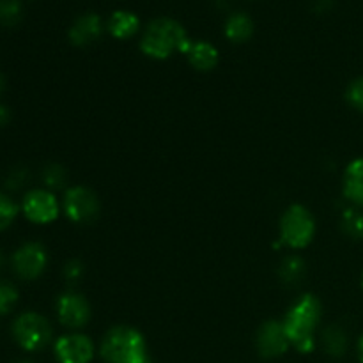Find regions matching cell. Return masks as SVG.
I'll use <instances>...</instances> for the list:
<instances>
[{"mask_svg":"<svg viewBox=\"0 0 363 363\" xmlns=\"http://www.w3.org/2000/svg\"><path fill=\"white\" fill-rule=\"evenodd\" d=\"M314 236V215L301 204L289 206L280 218V243L293 250H301L312 243Z\"/></svg>","mask_w":363,"mask_h":363,"instance_id":"obj_5","label":"cell"},{"mask_svg":"<svg viewBox=\"0 0 363 363\" xmlns=\"http://www.w3.org/2000/svg\"><path fill=\"white\" fill-rule=\"evenodd\" d=\"M2 262H4V255H2V250H0V268H2Z\"/></svg>","mask_w":363,"mask_h":363,"instance_id":"obj_32","label":"cell"},{"mask_svg":"<svg viewBox=\"0 0 363 363\" xmlns=\"http://www.w3.org/2000/svg\"><path fill=\"white\" fill-rule=\"evenodd\" d=\"M99 354L106 363H149L147 342L131 326H113L99 344Z\"/></svg>","mask_w":363,"mask_h":363,"instance_id":"obj_3","label":"cell"},{"mask_svg":"<svg viewBox=\"0 0 363 363\" xmlns=\"http://www.w3.org/2000/svg\"><path fill=\"white\" fill-rule=\"evenodd\" d=\"M321 346L330 357H342L347 351V335L340 326H328L321 335Z\"/></svg>","mask_w":363,"mask_h":363,"instance_id":"obj_17","label":"cell"},{"mask_svg":"<svg viewBox=\"0 0 363 363\" xmlns=\"http://www.w3.org/2000/svg\"><path fill=\"white\" fill-rule=\"evenodd\" d=\"M106 30L116 39H130L140 30V18L131 11L119 9L110 14L106 21Z\"/></svg>","mask_w":363,"mask_h":363,"instance_id":"obj_15","label":"cell"},{"mask_svg":"<svg viewBox=\"0 0 363 363\" xmlns=\"http://www.w3.org/2000/svg\"><path fill=\"white\" fill-rule=\"evenodd\" d=\"M23 18V6L20 0H0V25L14 27Z\"/></svg>","mask_w":363,"mask_h":363,"instance_id":"obj_21","label":"cell"},{"mask_svg":"<svg viewBox=\"0 0 363 363\" xmlns=\"http://www.w3.org/2000/svg\"><path fill=\"white\" fill-rule=\"evenodd\" d=\"M280 279L286 284L293 286V284H298L305 275V262L303 259L298 257V255H291V257H286L280 264Z\"/></svg>","mask_w":363,"mask_h":363,"instance_id":"obj_19","label":"cell"},{"mask_svg":"<svg viewBox=\"0 0 363 363\" xmlns=\"http://www.w3.org/2000/svg\"><path fill=\"white\" fill-rule=\"evenodd\" d=\"M105 28L106 25L103 23L99 14L85 13L73 21V25L69 27V32H67V38H69L71 45L89 46L101 38Z\"/></svg>","mask_w":363,"mask_h":363,"instance_id":"obj_12","label":"cell"},{"mask_svg":"<svg viewBox=\"0 0 363 363\" xmlns=\"http://www.w3.org/2000/svg\"><path fill=\"white\" fill-rule=\"evenodd\" d=\"M346 99L354 110L363 113V77L354 78L346 89Z\"/></svg>","mask_w":363,"mask_h":363,"instance_id":"obj_24","label":"cell"},{"mask_svg":"<svg viewBox=\"0 0 363 363\" xmlns=\"http://www.w3.org/2000/svg\"><path fill=\"white\" fill-rule=\"evenodd\" d=\"M358 358H360V363H363V333L358 340Z\"/></svg>","mask_w":363,"mask_h":363,"instance_id":"obj_29","label":"cell"},{"mask_svg":"<svg viewBox=\"0 0 363 363\" xmlns=\"http://www.w3.org/2000/svg\"><path fill=\"white\" fill-rule=\"evenodd\" d=\"M342 194L357 208H363V158L347 165L342 179Z\"/></svg>","mask_w":363,"mask_h":363,"instance_id":"obj_13","label":"cell"},{"mask_svg":"<svg viewBox=\"0 0 363 363\" xmlns=\"http://www.w3.org/2000/svg\"><path fill=\"white\" fill-rule=\"evenodd\" d=\"M20 213V204H18L13 197H9L7 194L0 191V233L9 229Z\"/></svg>","mask_w":363,"mask_h":363,"instance_id":"obj_20","label":"cell"},{"mask_svg":"<svg viewBox=\"0 0 363 363\" xmlns=\"http://www.w3.org/2000/svg\"><path fill=\"white\" fill-rule=\"evenodd\" d=\"M223 34L230 43H247L254 35V20L247 13H234L227 18Z\"/></svg>","mask_w":363,"mask_h":363,"instance_id":"obj_16","label":"cell"},{"mask_svg":"<svg viewBox=\"0 0 363 363\" xmlns=\"http://www.w3.org/2000/svg\"><path fill=\"white\" fill-rule=\"evenodd\" d=\"M362 287H363V275H362Z\"/></svg>","mask_w":363,"mask_h":363,"instance_id":"obj_33","label":"cell"},{"mask_svg":"<svg viewBox=\"0 0 363 363\" xmlns=\"http://www.w3.org/2000/svg\"><path fill=\"white\" fill-rule=\"evenodd\" d=\"M255 344H257L259 354H261L262 358H268V360L282 357V354H286L287 350L291 347V342L289 339H287L284 325L280 321H275V319L266 321L264 325L259 328Z\"/></svg>","mask_w":363,"mask_h":363,"instance_id":"obj_11","label":"cell"},{"mask_svg":"<svg viewBox=\"0 0 363 363\" xmlns=\"http://www.w3.org/2000/svg\"><path fill=\"white\" fill-rule=\"evenodd\" d=\"M186 59L191 64V67L197 71H213L218 64L220 53L215 45L208 41H191V45L186 50Z\"/></svg>","mask_w":363,"mask_h":363,"instance_id":"obj_14","label":"cell"},{"mask_svg":"<svg viewBox=\"0 0 363 363\" xmlns=\"http://www.w3.org/2000/svg\"><path fill=\"white\" fill-rule=\"evenodd\" d=\"M321 301L314 294H303L284 318L282 325L291 346L301 354L312 353L315 347V332L321 323Z\"/></svg>","mask_w":363,"mask_h":363,"instance_id":"obj_1","label":"cell"},{"mask_svg":"<svg viewBox=\"0 0 363 363\" xmlns=\"http://www.w3.org/2000/svg\"><path fill=\"white\" fill-rule=\"evenodd\" d=\"M11 335L25 353H38L52 342L53 330L45 315L38 312H23L13 321Z\"/></svg>","mask_w":363,"mask_h":363,"instance_id":"obj_4","label":"cell"},{"mask_svg":"<svg viewBox=\"0 0 363 363\" xmlns=\"http://www.w3.org/2000/svg\"><path fill=\"white\" fill-rule=\"evenodd\" d=\"M11 123V110L9 106L0 103V128H6Z\"/></svg>","mask_w":363,"mask_h":363,"instance_id":"obj_27","label":"cell"},{"mask_svg":"<svg viewBox=\"0 0 363 363\" xmlns=\"http://www.w3.org/2000/svg\"><path fill=\"white\" fill-rule=\"evenodd\" d=\"M82 275H84V264L82 262L69 261L64 268V279L67 280V284H77Z\"/></svg>","mask_w":363,"mask_h":363,"instance_id":"obj_26","label":"cell"},{"mask_svg":"<svg viewBox=\"0 0 363 363\" xmlns=\"http://www.w3.org/2000/svg\"><path fill=\"white\" fill-rule=\"evenodd\" d=\"M13 363H34L32 360H28V358H20V360L13 362Z\"/></svg>","mask_w":363,"mask_h":363,"instance_id":"obj_31","label":"cell"},{"mask_svg":"<svg viewBox=\"0 0 363 363\" xmlns=\"http://www.w3.org/2000/svg\"><path fill=\"white\" fill-rule=\"evenodd\" d=\"M94 354V342L82 333L62 335L53 344V357L57 363H91Z\"/></svg>","mask_w":363,"mask_h":363,"instance_id":"obj_9","label":"cell"},{"mask_svg":"<svg viewBox=\"0 0 363 363\" xmlns=\"http://www.w3.org/2000/svg\"><path fill=\"white\" fill-rule=\"evenodd\" d=\"M21 213L34 225H48L59 218L60 206L53 191L46 188H34L21 199Z\"/></svg>","mask_w":363,"mask_h":363,"instance_id":"obj_6","label":"cell"},{"mask_svg":"<svg viewBox=\"0 0 363 363\" xmlns=\"http://www.w3.org/2000/svg\"><path fill=\"white\" fill-rule=\"evenodd\" d=\"M20 301V293L11 282L0 280V318L11 314Z\"/></svg>","mask_w":363,"mask_h":363,"instance_id":"obj_22","label":"cell"},{"mask_svg":"<svg viewBox=\"0 0 363 363\" xmlns=\"http://www.w3.org/2000/svg\"><path fill=\"white\" fill-rule=\"evenodd\" d=\"M4 91H6V77L0 73V96H2Z\"/></svg>","mask_w":363,"mask_h":363,"instance_id":"obj_30","label":"cell"},{"mask_svg":"<svg viewBox=\"0 0 363 363\" xmlns=\"http://www.w3.org/2000/svg\"><path fill=\"white\" fill-rule=\"evenodd\" d=\"M62 211L73 223H91L99 215V199L91 188L71 186L66 190Z\"/></svg>","mask_w":363,"mask_h":363,"instance_id":"obj_8","label":"cell"},{"mask_svg":"<svg viewBox=\"0 0 363 363\" xmlns=\"http://www.w3.org/2000/svg\"><path fill=\"white\" fill-rule=\"evenodd\" d=\"M340 227H342L344 234L354 241L363 240V211L362 208L351 206L346 208L340 215Z\"/></svg>","mask_w":363,"mask_h":363,"instance_id":"obj_18","label":"cell"},{"mask_svg":"<svg viewBox=\"0 0 363 363\" xmlns=\"http://www.w3.org/2000/svg\"><path fill=\"white\" fill-rule=\"evenodd\" d=\"M333 6V0H314V7L318 11H328Z\"/></svg>","mask_w":363,"mask_h":363,"instance_id":"obj_28","label":"cell"},{"mask_svg":"<svg viewBox=\"0 0 363 363\" xmlns=\"http://www.w3.org/2000/svg\"><path fill=\"white\" fill-rule=\"evenodd\" d=\"M11 266L18 279L30 280L39 279L48 266V252L38 241H28L18 247L11 257Z\"/></svg>","mask_w":363,"mask_h":363,"instance_id":"obj_7","label":"cell"},{"mask_svg":"<svg viewBox=\"0 0 363 363\" xmlns=\"http://www.w3.org/2000/svg\"><path fill=\"white\" fill-rule=\"evenodd\" d=\"M25 179H27V172H25V169H13L7 172L6 177H4V186L11 191H16L23 186Z\"/></svg>","mask_w":363,"mask_h":363,"instance_id":"obj_25","label":"cell"},{"mask_svg":"<svg viewBox=\"0 0 363 363\" xmlns=\"http://www.w3.org/2000/svg\"><path fill=\"white\" fill-rule=\"evenodd\" d=\"M190 45L186 28L174 18H156L140 38L142 53L155 60H165L174 53H186Z\"/></svg>","mask_w":363,"mask_h":363,"instance_id":"obj_2","label":"cell"},{"mask_svg":"<svg viewBox=\"0 0 363 363\" xmlns=\"http://www.w3.org/2000/svg\"><path fill=\"white\" fill-rule=\"evenodd\" d=\"M67 172L64 170L62 165H57V163H50L43 169V183H45L46 190H59L66 184Z\"/></svg>","mask_w":363,"mask_h":363,"instance_id":"obj_23","label":"cell"},{"mask_svg":"<svg viewBox=\"0 0 363 363\" xmlns=\"http://www.w3.org/2000/svg\"><path fill=\"white\" fill-rule=\"evenodd\" d=\"M57 319L62 326L69 330H80L91 321V305L82 294L64 293L57 300Z\"/></svg>","mask_w":363,"mask_h":363,"instance_id":"obj_10","label":"cell"}]
</instances>
